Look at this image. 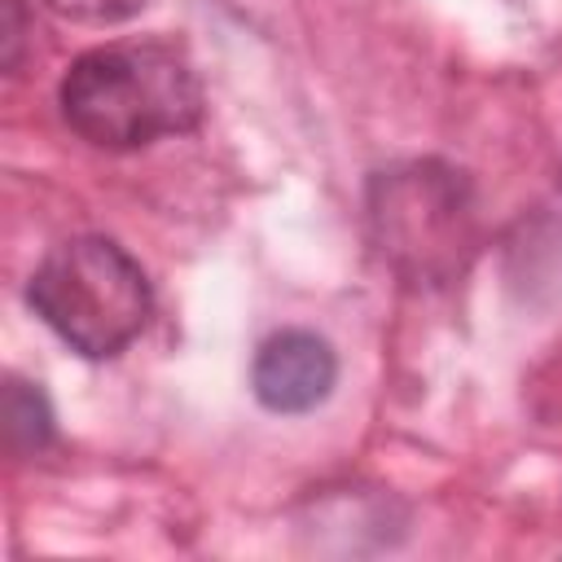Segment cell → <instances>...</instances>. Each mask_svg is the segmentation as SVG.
I'll return each instance as SVG.
<instances>
[{
  "label": "cell",
  "instance_id": "2",
  "mask_svg": "<svg viewBox=\"0 0 562 562\" xmlns=\"http://www.w3.org/2000/svg\"><path fill=\"white\" fill-rule=\"evenodd\" d=\"M31 307L75 351L119 356L149 321L145 268L110 237H70L53 246L26 285Z\"/></svg>",
  "mask_w": 562,
  "mask_h": 562
},
{
  "label": "cell",
  "instance_id": "4",
  "mask_svg": "<svg viewBox=\"0 0 562 562\" xmlns=\"http://www.w3.org/2000/svg\"><path fill=\"white\" fill-rule=\"evenodd\" d=\"M338 378L334 347L307 329H281L263 338L250 364L255 400L272 413H307L329 400Z\"/></svg>",
  "mask_w": 562,
  "mask_h": 562
},
{
  "label": "cell",
  "instance_id": "7",
  "mask_svg": "<svg viewBox=\"0 0 562 562\" xmlns=\"http://www.w3.org/2000/svg\"><path fill=\"white\" fill-rule=\"evenodd\" d=\"M18 44H22V13L18 0H4V70L18 66Z\"/></svg>",
  "mask_w": 562,
  "mask_h": 562
},
{
  "label": "cell",
  "instance_id": "5",
  "mask_svg": "<svg viewBox=\"0 0 562 562\" xmlns=\"http://www.w3.org/2000/svg\"><path fill=\"white\" fill-rule=\"evenodd\" d=\"M4 430H9V443L18 452H40L53 435V413H48L44 395L18 378L4 391Z\"/></svg>",
  "mask_w": 562,
  "mask_h": 562
},
{
  "label": "cell",
  "instance_id": "6",
  "mask_svg": "<svg viewBox=\"0 0 562 562\" xmlns=\"http://www.w3.org/2000/svg\"><path fill=\"white\" fill-rule=\"evenodd\" d=\"M53 13L75 18V22H123L132 13H140L149 0H44Z\"/></svg>",
  "mask_w": 562,
  "mask_h": 562
},
{
  "label": "cell",
  "instance_id": "1",
  "mask_svg": "<svg viewBox=\"0 0 562 562\" xmlns=\"http://www.w3.org/2000/svg\"><path fill=\"white\" fill-rule=\"evenodd\" d=\"M61 114L97 149H136L193 132L202 119V83L176 44L119 40L70 61Z\"/></svg>",
  "mask_w": 562,
  "mask_h": 562
},
{
  "label": "cell",
  "instance_id": "3",
  "mask_svg": "<svg viewBox=\"0 0 562 562\" xmlns=\"http://www.w3.org/2000/svg\"><path fill=\"white\" fill-rule=\"evenodd\" d=\"M382 255L408 277H448L474 241V206L461 171L443 162H408L382 171L369 198Z\"/></svg>",
  "mask_w": 562,
  "mask_h": 562
}]
</instances>
